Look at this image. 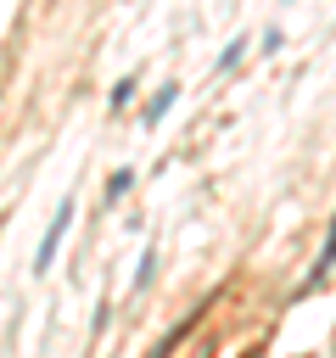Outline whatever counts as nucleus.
I'll list each match as a JSON object with an SVG mask.
<instances>
[{
  "mask_svg": "<svg viewBox=\"0 0 336 358\" xmlns=\"http://www.w3.org/2000/svg\"><path fill=\"white\" fill-rule=\"evenodd\" d=\"M67 229H73V196L56 207V218H50V229H45V241L34 246V274H45L50 263H56V252H62V241H67Z\"/></svg>",
  "mask_w": 336,
  "mask_h": 358,
  "instance_id": "obj_1",
  "label": "nucleus"
},
{
  "mask_svg": "<svg viewBox=\"0 0 336 358\" xmlns=\"http://www.w3.org/2000/svg\"><path fill=\"white\" fill-rule=\"evenodd\" d=\"M174 101H179V84H162V90H157V95L146 101V112H140V123H146V129H157V123L168 117V106H174Z\"/></svg>",
  "mask_w": 336,
  "mask_h": 358,
  "instance_id": "obj_2",
  "label": "nucleus"
},
{
  "mask_svg": "<svg viewBox=\"0 0 336 358\" xmlns=\"http://www.w3.org/2000/svg\"><path fill=\"white\" fill-rule=\"evenodd\" d=\"M330 263H336V241L325 235V241H319V263L308 268V280H302V291H319V285L330 280Z\"/></svg>",
  "mask_w": 336,
  "mask_h": 358,
  "instance_id": "obj_3",
  "label": "nucleus"
},
{
  "mask_svg": "<svg viewBox=\"0 0 336 358\" xmlns=\"http://www.w3.org/2000/svg\"><path fill=\"white\" fill-rule=\"evenodd\" d=\"M129 190H134V168H112V179H106V207H118Z\"/></svg>",
  "mask_w": 336,
  "mask_h": 358,
  "instance_id": "obj_4",
  "label": "nucleus"
},
{
  "mask_svg": "<svg viewBox=\"0 0 336 358\" xmlns=\"http://www.w3.org/2000/svg\"><path fill=\"white\" fill-rule=\"evenodd\" d=\"M241 56H246V39H230V45L218 50V62H213V73H218V78H224V73H235V67H241Z\"/></svg>",
  "mask_w": 336,
  "mask_h": 358,
  "instance_id": "obj_5",
  "label": "nucleus"
},
{
  "mask_svg": "<svg viewBox=\"0 0 336 358\" xmlns=\"http://www.w3.org/2000/svg\"><path fill=\"white\" fill-rule=\"evenodd\" d=\"M129 101H134V78H118V84H112V95H106V106H112V112H123Z\"/></svg>",
  "mask_w": 336,
  "mask_h": 358,
  "instance_id": "obj_6",
  "label": "nucleus"
},
{
  "mask_svg": "<svg viewBox=\"0 0 336 358\" xmlns=\"http://www.w3.org/2000/svg\"><path fill=\"white\" fill-rule=\"evenodd\" d=\"M151 274H157V252H146V257H140V274H134V291H146V285H151Z\"/></svg>",
  "mask_w": 336,
  "mask_h": 358,
  "instance_id": "obj_7",
  "label": "nucleus"
}]
</instances>
